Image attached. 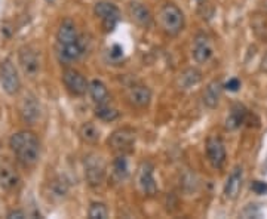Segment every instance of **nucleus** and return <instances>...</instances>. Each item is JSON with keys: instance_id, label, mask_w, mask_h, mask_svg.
Listing matches in <instances>:
<instances>
[{"instance_id": "24", "label": "nucleus", "mask_w": 267, "mask_h": 219, "mask_svg": "<svg viewBox=\"0 0 267 219\" xmlns=\"http://www.w3.org/2000/svg\"><path fill=\"white\" fill-rule=\"evenodd\" d=\"M17 175L11 169L0 168V185L5 188H12L17 185Z\"/></svg>"}, {"instance_id": "25", "label": "nucleus", "mask_w": 267, "mask_h": 219, "mask_svg": "<svg viewBox=\"0 0 267 219\" xmlns=\"http://www.w3.org/2000/svg\"><path fill=\"white\" fill-rule=\"evenodd\" d=\"M128 173H129L128 160H126V157L122 154V155H119V157L116 159V162H114V175H116L121 181H124L125 178L128 176Z\"/></svg>"}, {"instance_id": "30", "label": "nucleus", "mask_w": 267, "mask_h": 219, "mask_svg": "<svg viewBox=\"0 0 267 219\" xmlns=\"http://www.w3.org/2000/svg\"><path fill=\"white\" fill-rule=\"evenodd\" d=\"M8 218L9 219H19V218H25V213L22 210H12L8 213Z\"/></svg>"}, {"instance_id": "23", "label": "nucleus", "mask_w": 267, "mask_h": 219, "mask_svg": "<svg viewBox=\"0 0 267 219\" xmlns=\"http://www.w3.org/2000/svg\"><path fill=\"white\" fill-rule=\"evenodd\" d=\"M80 138L88 142V144H95L98 139H100V132L98 129L92 124V123H85L82 128H80Z\"/></svg>"}, {"instance_id": "4", "label": "nucleus", "mask_w": 267, "mask_h": 219, "mask_svg": "<svg viewBox=\"0 0 267 219\" xmlns=\"http://www.w3.org/2000/svg\"><path fill=\"white\" fill-rule=\"evenodd\" d=\"M95 15L101 19L103 27L106 28V32H113L117 25V22L121 21V11L116 5L110 3V2H98L94 8Z\"/></svg>"}, {"instance_id": "29", "label": "nucleus", "mask_w": 267, "mask_h": 219, "mask_svg": "<svg viewBox=\"0 0 267 219\" xmlns=\"http://www.w3.org/2000/svg\"><path fill=\"white\" fill-rule=\"evenodd\" d=\"M224 87H226L229 92H238V90L241 89V82H239V79H230L227 83L224 84Z\"/></svg>"}, {"instance_id": "7", "label": "nucleus", "mask_w": 267, "mask_h": 219, "mask_svg": "<svg viewBox=\"0 0 267 219\" xmlns=\"http://www.w3.org/2000/svg\"><path fill=\"white\" fill-rule=\"evenodd\" d=\"M137 185L142 194L145 196H155L158 191V185L153 176V166L150 163H141L137 172Z\"/></svg>"}, {"instance_id": "5", "label": "nucleus", "mask_w": 267, "mask_h": 219, "mask_svg": "<svg viewBox=\"0 0 267 219\" xmlns=\"http://www.w3.org/2000/svg\"><path fill=\"white\" fill-rule=\"evenodd\" d=\"M85 176L89 185L97 186L104 181L106 176V163L104 160L97 155L91 154L85 160Z\"/></svg>"}, {"instance_id": "26", "label": "nucleus", "mask_w": 267, "mask_h": 219, "mask_svg": "<svg viewBox=\"0 0 267 219\" xmlns=\"http://www.w3.org/2000/svg\"><path fill=\"white\" fill-rule=\"evenodd\" d=\"M88 216L91 219H104L108 216V210H107L106 204L103 203H92L89 207Z\"/></svg>"}, {"instance_id": "18", "label": "nucleus", "mask_w": 267, "mask_h": 219, "mask_svg": "<svg viewBox=\"0 0 267 219\" xmlns=\"http://www.w3.org/2000/svg\"><path fill=\"white\" fill-rule=\"evenodd\" d=\"M221 90H223V84L220 80H213L206 86L203 93V102L208 108H215L218 105V101L221 98Z\"/></svg>"}, {"instance_id": "15", "label": "nucleus", "mask_w": 267, "mask_h": 219, "mask_svg": "<svg viewBox=\"0 0 267 219\" xmlns=\"http://www.w3.org/2000/svg\"><path fill=\"white\" fill-rule=\"evenodd\" d=\"M129 15L131 18L141 27H150L152 25V21H153V17L150 14V11L142 5V3H138V2H131L129 6Z\"/></svg>"}, {"instance_id": "21", "label": "nucleus", "mask_w": 267, "mask_h": 219, "mask_svg": "<svg viewBox=\"0 0 267 219\" xmlns=\"http://www.w3.org/2000/svg\"><path fill=\"white\" fill-rule=\"evenodd\" d=\"M199 82H200V73L196 68L186 70L184 73L180 74V79H178V83H180V86L183 89H190V87H193Z\"/></svg>"}, {"instance_id": "12", "label": "nucleus", "mask_w": 267, "mask_h": 219, "mask_svg": "<svg viewBox=\"0 0 267 219\" xmlns=\"http://www.w3.org/2000/svg\"><path fill=\"white\" fill-rule=\"evenodd\" d=\"M126 98L132 105L144 108L152 101V92L145 84L135 83L126 89Z\"/></svg>"}, {"instance_id": "20", "label": "nucleus", "mask_w": 267, "mask_h": 219, "mask_svg": "<svg viewBox=\"0 0 267 219\" xmlns=\"http://www.w3.org/2000/svg\"><path fill=\"white\" fill-rule=\"evenodd\" d=\"M89 93L95 104H104L108 101V90L101 80H92L89 84Z\"/></svg>"}, {"instance_id": "11", "label": "nucleus", "mask_w": 267, "mask_h": 219, "mask_svg": "<svg viewBox=\"0 0 267 219\" xmlns=\"http://www.w3.org/2000/svg\"><path fill=\"white\" fill-rule=\"evenodd\" d=\"M108 144L113 147V150L124 154V152L129 151L134 147V144H135V134H134V131L126 129V128L119 129L108 139Z\"/></svg>"}, {"instance_id": "14", "label": "nucleus", "mask_w": 267, "mask_h": 219, "mask_svg": "<svg viewBox=\"0 0 267 219\" xmlns=\"http://www.w3.org/2000/svg\"><path fill=\"white\" fill-rule=\"evenodd\" d=\"M79 33L71 19H64L56 32V46H66L79 42Z\"/></svg>"}, {"instance_id": "22", "label": "nucleus", "mask_w": 267, "mask_h": 219, "mask_svg": "<svg viewBox=\"0 0 267 219\" xmlns=\"http://www.w3.org/2000/svg\"><path fill=\"white\" fill-rule=\"evenodd\" d=\"M95 116L104 121H111L114 118H117L119 113L114 107H111L108 101L104 104H97V108H95Z\"/></svg>"}, {"instance_id": "13", "label": "nucleus", "mask_w": 267, "mask_h": 219, "mask_svg": "<svg viewBox=\"0 0 267 219\" xmlns=\"http://www.w3.org/2000/svg\"><path fill=\"white\" fill-rule=\"evenodd\" d=\"M40 114H42V108H40V102L37 101V98L35 95H25L21 104L22 120L28 124H36L37 120L40 118Z\"/></svg>"}, {"instance_id": "19", "label": "nucleus", "mask_w": 267, "mask_h": 219, "mask_svg": "<svg viewBox=\"0 0 267 219\" xmlns=\"http://www.w3.org/2000/svg\"><path fill=\"white\" fill-rule=\"evenodd\" d=\"M245 118H247V110H245V107L241 105V104H234L231 107L230 114L227 116V120H226V128L229 131H234V129H238L245 121Z\"/></svg>"}, {"instance_id": "16", "label": "nucleus", "mask_w": 267, "mask_h": 219, "mask_svg": "<svg viewBox=\"0 0 267 219\" xmlns=\"http://www.w3.org/2000/svg\"><path fill=\"white\" fill-rule=\"evenodd\" d=\"M242 188V168H234L231 170L230 176L227 178V182L224 185V194L227 199L234 200Z\"/></svg>"}, {"instance_id": "1", "label": "nucleus", "mask_w": 267, "mask_h": 219, "mask_svg": "<svg viewBox=\"0 0 267 219\" xmlns=\"http://www.w3.org/2000/svg\"><path fill=\"white\" fill-rule=\"evenodd\" d=\"M9 147L24 166H35L40 159V142L33 132L21 131L11 136Z\"/></svg>"}, {"instance_id": "28", "label": "nucleus", "mask_w": 267, "mask_h": 219, "mask_svg": "<svg viewBox=\"0 0 267 219\" xmlns=\"http://www.w3.org/2000/svg\"><path fill=\"white\" fill-rule=\"evenodd\" d=\"M242 216L244 218H257V216H260V209L255 204H249L244 209Z\"/></svg>"}, {"instance_id": "17", "label": "nucleus", "mask_w": 267, "mask_h": 219, "mask_svg": "<svg viewBox=\"0 0 267 219\" xmlns=\"http://www.w3.org/2000/svg\"><path fill=\"white\" fill-rule=\"evenodd\" d=\"M56 53H58V56H60L61 61H64V62H74V61H77L83 55V45L79 40V42L71 43V45L56 46Z\"/></svg>"}, {"instance_id": "10", "label": "nucleus", "mask_w": 267, "mask_h": 219, "mask_svg": "<svg viewBox=\"0 0 267 219\" xmlns=\"http://www.w3.org/2000/svg\"><path fill=\"white\" fill-rule=\"evenodd\" d=\"M214 55V48L211 40L205 34H197L193 42V58L196 62L205 64L208 62Z\"/></svg>"}, {"instance_id": "8", "label": "nucleus", "mask_w": 267, "mask_h": 219, "mask_svg": "<svg viewBox=\"0 0 267 219\" xmlns=\"http://www.w3.org/2000/svg\"><path fill=\"white\" fill-rule=\"evenodd\" d=\"M18 59H19V66L22 68V71L33 77L39 73L40 70V59H39V55L35 49L28 48V46H24L19 49V53H18Z\"/></svg>"}, {"instance_id": "32", "label": "nucleus", "mask_w": 267, "mask_h": 219, "mask_svg": "<svg viewBox=\"0 0 267 219\" xmlns=\"http://www.w3.org/2000/svg\"><path fill=\"white\" fill-rule=\"evenodd\" d=\"M46 2H48V3H49V5H53V3H55V2H56V0H46Z\"/></svg>"}, {"instance_id": "6", "label": "nucleus", "mask_w": 267, "mask_h": 219, "mask_svg": "<svg viewBox=\"0 0 267 219\" xmlns=\"http://www.w3.org/2000/svg\"><path fill=\"white\" fill-rule=\"evenodd\" d=\"M63 82L66 84L67 90L76 95V97H82L89 90V84L86 79L83 77L82 73H79L74 68H66L63 73Z\"/></svg>"}, {"instance_id": "31", "label": "nucleus", "mask_w": 267, "mask_h": 219, "mask_svg": "<svg viewBox=\"0 0 267 219\" xmlns=\"http://www.w3.org/2000/svg\"><path fill=\"white\" fill-rule=\"evenodd\" d=\"M122 55H124L122 48H121L119 45H114V46H113V49H111V56H113V58H116V56H122Z\"/></svg>"}, {"instance_id": "9", "label": "nucleus", "mask_w": 267, "mask_h": 219, "mask_svg": "<svg viewBox=\"0 0 267 219\" xmlns=\"http://www.w3.org/2000/svg\"><path fill=\"white\" fill-rule=\"evenodd\" d=\"M206 155L211 163V166L215 169H221L226 162V148L220 138L213 136L206 141Z\"/></svg>"}, {"instance_id": "27", "label": "nucleus", "mask_w": 267, "mask_h": 219, "mask_svg": "<svg viewBox=\"0 0 267 219\" xmlns=\"http://www.w3.org/2000/svg\"><path fill=\"white\" fill-rule=\"evenodd\" d=\"M251 190L258 194V196H266L267 194V182H263V181H254L251 184Z\"/></svg>"}, {"instance_id": "3", "label": "nucleus", "mask_w": 267, "mask_h": 219, "mask_svg": "<svg viewBox=\"0 0 267 219\" xmlns=\"http://www.w3.org/2000/svg\"><path fill=\"white\" fill-rule=\"evenodd\" d=\"M0 84L2 89L11 97L17 95L21 89V79L18 76V70L11 59H3L0 62Z\"/></svg>"}, {"instance_id": "2", "label": "nucleus", "mask_w": 267, "mask_h": 219, "mask_svg": "<svg viewBox=\"0 0 267 219\" xmlns=\"http://www.w3.org/2000/svg\"><path fill=\"white\" fill-rule=\"evenodd\" d=\"M159 24L162 30L169 36H177L184 27V14L174 3H166L159 11Z\"/></svg>"}]
</instances>
